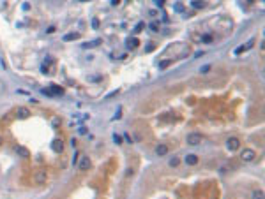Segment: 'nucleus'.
<instances>
[{
    "mask_svg": "<svg viewBox=\"0 0 265 199\" xmlns=\"http://www.w3.org/2000/svg\"><path fill=\"white\" fill-rule=\"evenodd\" d=\"M150 30H152V32H157V30H159V23H157V21H152V23H150Z\"/></svg>",
    "mask_w": 265,
    "mask_h": 199,
    "instance_id": "nucleus-19",
    "label": "nucleus"
},
{
    "mask_svg": "<svg viewBox=\"0 0 265 199\" xmlns=\"http://www.w3.org/2000/svg\"><path fill=\"white\" fill-rule=\"evenodd\" d=\"M78 132H80V134H87V129H85V127H80Z\"/></svg>",
    "mask_w": 265,
    "mask_h": 199,
    "instance_id": "nucleus-30",
    "label": "nucleus"
},
{
    "mask_svg": "<svg viewBox=\"0 0 265 199\" xmlns=\"http://www.w3.org/2000/svg\"><path fill=\"white\" fill-rule=\"evenodd\" d=\"M78 168H80L81 171H87V169L90 168V159H88V157H81V160H80Z\"/></svg>",
    "mask_w": 265,
    "mask_h": 199,
    "instance_id": "nucleus-9",
    "label": "nucleus"
},
{
    "mask_svg": "<svg viewBox=\"0 0 265 199\" xmlns=\"http://www.w3.org/2000/svg\"><path fill=\"white\" fill-rule=\"evenodd\" d=\"M172 63V60H163V62H159V69H164V67H168Z\"/></svg>",
    "mask_w": 265,
    "mask_h": 199,
    "instance_id": "nucleus-20",
    "label": "nucleus"
},
{
    "mask_svg": "<svg viewBox=\"0 0 265 199\" xmlns=\"http://www.w3.org/2000/svg\"><path fill=\"white\" fill-rule=\"evenodd\" d=\"M179 162H180V159H179V157H173V159H170V162H168V164H170V168H177V166H179Z\"/></svg>",
    "mask_w": 265,
    "mask_h": 199,
    "instance_id": "nucleus-15",
    "label": "nucleus"
},
{
    "mask_svg": "<svg viewBox=\"0 0 265 199\" xmlns=\"http://www.w3.org/2000/svg\"><path fill=\"white\" fill-rule=\"evenodd\" d=\"M156 5L157 7H164V0H156Z\"/></svg>",
    "mask_w": 265,
    "mask_h": 199,
    "instance_id": "nucleus-28",
    "label": "nucleus"
},
{
    "mask_svg": "<svg viewBox=\"0 0 265 199\" xmlns=\"http://www.w3.org/2000/svg\"><path fill=\"white\" fill-rule=\"evenodd\" d=\"M16 116L21 118V120H25V118L30 116V109H28V108H18V109H16Z\"/></svg>",
    "mask_w": 265,
    "mask_h": 199,
    "instance_id": "nucleus-6",
    "label": "nucleus"
},
{
    "mask_svg": "<svg viewBox=\"0 0 265 199\" xmlns=\"http://www.w3.org/2000/svg\"><path fill=\"white\" fill-rule=\"evenodd\" d=\"M78 37H80V34H78V32L65 34V35H64V41H74V39H78Z\"/></svg>",
    "mask_w": 265,
    "mask_h": 199,
    "instance_id": "nucleus-12",
    "label": "nucleus"
},
{
    "mask_svg": "<svg viewBox=\"0 0 265 199\" xmlns=\"http://www.w3.org/2000/svg\"><path fill=\"white\" fill-rule=\"evenodd\" d=\"M51 150H53L55 153H62V152H64V143H62V139H53Z\"/></svg>",
    "mask_w": 265,
    "mask_h": 199,
    "instance_id": "nucleus-5",
    "label": "nucleus"
},
{
    "mask_svg": "<svg viewBox=\"0 0 265 199\" xmlns=\"http://www.w3.org/2000/svg\"><path fill=\"white\" fill-rule=\"evenodd\" d=\"M50 93H51V95L64 93V88H60V86H57V85H51V90H50Z\"/></svg>",
    "mask_w": 265,
    "mask_h": 199,
    "instance_id": "nucleus-11",
    "label": "nucleus"
},
{
    "mask_svg": "<svg viewBox=\"0 0 265 199\" xmlns=\"http://www.w3.org/2000/svg\"><path fill=\"white\" fill-rule=\"evenodd\" d=\"M78 157H80V155H78V153H74V157H73V166H76V164H78Z\"/></svg>",
    "mask_w": 265,
    "mask_h": 199,
    "instance_id": "nucleus-29",
    "label": "nucleus"
},
{
    "mask_svg": "<svg viewBox=\"0 0 265 199\" xmlns=\"http://www.w3.org/2000/svg\"><path fill=\"white\" fill-rule=\"evenodd\" d=\"M113 141H115L117 145H122V136H118V134H113Z\"/></svg>",
    "mask_w": 265,
    "mask_h": 199,
    "instance_id": "nucleus-23",
    "label": "nucleus"
},
{
    "mask_svg": "<svg viewBox=\"0 0 265 199\" xmlns=\"http://www.w3.org/2000/svg\"><path fill=\"white\" fill-rule=\"evenodd\" d=\"M200 39H202V42H210V41H212V35H209V34H207V35H202Z\"/></svg>",
    "mask_w": 265,
    "mask_h": 199,
    "instance_id": "nucleus-22",
    "label": "nucleus"
},
{
    "mask_svg": "<svg viewBox=\"0 0 265 199\" xmlns=\"http://www.w3.org/2000/svg\"><path fill=\"white\" fill-rule=\"evenodd\" d=\"M120 118H122V108L117 109V113H115V116H113L111 120H120Z\"/></svg>",
    "mask_w": 265,
    "mask_h": 199,
    "instance_id": "nucleus-21",
    "label": "nucleus"
},
{
    "mask_svg": "<svg viewBox=\"0 0 265 199\" xmlns=\"http://www.w3.org/2000/svg\"><path fill=\"white\" fill-rule=\"evenodd\" d=\"M55 30H57V28H55V26L51 25V26H48V28H46V34H53Z\"/></svg>",
    "mask_w": 265,
    "mask_h": 199,
    "instance_id": "nucleus-27",
    "label": "nucleus"
},
{
    "mask_svg": "<svg viewBox=\"0 0 265 199\" xmlns=\"http://www.w3.org/2000/svg\"><path fill=\"white\" fill-rule=\"evenodd\" d=\"M143 28H145V23H138V25L134 26V34H140Z\"/></svg>",
    "mask_w": 265,
    "mask_h": 199,
    "instance_id": "nucleus-18",
    "label": "nucleus"
},
{
    "mask_svg": "<svg viewBox=\"0 0 265 199\" xmlns=\"http://www.w3.org/2000/svg\"><path fill=\"white\" fill-rule=\"evenodd\" d=\"M253 199H264V190H255L253 192Z\"/></svg>",
    "mask_w": 265,
    "mask_h": 199,
    "instance_id": "nucleus-17",
    "label": "nucleus"
},
{
    "mask_svg": "<svg viewBox=\"0 0 265 199\" xmlns=\"http://www.w3.org/2000/svg\"><path fill=\"white\" fill-rule=\"evenodd\" d=\"M92 26H94V28H97V26H99V19H97V18H94V19H92Z\"/></svg>",
    "mask_w": 265,
    "mask_h": 199,
    "instance_id": "nucleus-26",
    "label": "nucleus"
},
{
    "mask_svg": "<svg viewBox=\"0 0 265 199\" xmlns=\"http://www.w3.org/2000/svg\"><path fill=\"white\" fill-rule=\"evenodd\" d=\"M51 125H53V127H58V125H60V118H53V120H51Z\"/></svg>",
    "mask_w": 265,
    "mask_h": 199,
    "instance_id": "nucleus-25",
    "label": "nucleus"
},
{
    "mask_svg": "<svg viewBox=\"0 0 265 199\" xmlns=\"http://www.w3.org/2000/svg\"><path fill=\"white\" fill-rule=\"evenodd\" d=\"M209 71H210V65H203V67L200 69V72H202V74H207Z\"/></svg>",
    "mask_w": 265,
    "mask_h": 199,
    "instance_id": "nucleus-24",
    "label": "nucleus"
},
{
    "mask_svg": "<svg viewBox=\"0 0 265 199\" xmlns=\"http://www.w3.org/2000/svg\"><path fill=\"white\" fill-rule=\"evenodd\" d=\"M186 143H187V145H191V146L200 145V143H202V134H198V132H191V134H187Z\"/></svg>",
    "mask_w": 265,
    "mask_h": 199,
    "instance_id": "nucleus-2",
    "label": "nucleus"
},
{
    "mask_svg": "<svg viewBox=\"0 0 265 199\" xmlns=\"http://www.w3.org/2000/svg\"><path fill=\"white\" fill-rule=\"evenodd\" d=\"M138 44H140V41H138L136 37H133V39H129V41H127V46H129L131 49H134V48H138Z\"/></svg>",
    "mask_w": 265,
    "mask_h": 199,
    "instance_id": "nucleus-13",
    "label": "nucleus"
},
{
    "mask_svg": "<svg viewBox=\"0 0 265 199\" xmlns=\"http://www.w3.org/2000/svg\"><path fill=\"white\" fill-rule=\"evenodd\" d=\"M156 153H157L159 157L166 155V153H168V145H157V146H156Z\"/></svg>",
    "mask_w": 265,
    "mask_h": 199,
    "instance_id": "nucleus-10",
    "label": "nucleus"
},
{
    "mask_svg": "<svg viewBox=\"0 0 265 199\" xmlns=\"http://www.w3.org/2000/svg\"><path fill=\"white\" fill-rule=\"evenodd\" d=\"M191 5H193L195 9H202V7H203V2H200V0H193V2H191Z\"/></svg>",
    "mask_w": 265,
    "mask_h": 199,
    "instance_id": "nucleus-16",
    "label": "nucleus"
},
{
    "mask_svg": "<svg viewBox=\"0 0 265 199\" xmlns=\"http://www.w3.org/2000/svg\"><path fill=\"white\" fill-rule=\"evenodd\" d=\"M2 141H4V139H2V138H0V146H2Z\"/></svg>",
    "mask_w": 265,
    "mask_h": 199,
    "instance_id": "nucleus-31",
    "label": "nucleus"
},
{
    "mask_svg": "<svg viewBox=\"0 0 265 199\" xmlns=\"http://www.w3.org/2000/svg\"><path fill=\"white\" fill-rule=\"evenodd\" d=\"M101 44V39H96V41H92V42H87V44H83L85 48H96V46H99Z\"/></svg>",
    "mask_w": 265,
    "mask_h": 199,
    "instance_id": "nucleus-14",
    "label": "nucleus"
},
{
    "mask_svg": "<svg viewBox=\"0 0 265 199\" xmlns=\"http://www.w3.org/2000/svg\"><path fill=\"white\" fill-rule=\"evenodd\" d=\"M184 162H186L187 166H196V164H198V155H195V153H189V155H186Z\"/></svg>",
    "mask_w": 265,
    "mask_h": 199,
    "instance_id": "nucleus-8",
    "label": "nucleus"
},
{
    "mask_svg": "<svg viewBox=\"0 0 265 199\" xmlns=\"http://www.w3.org/2000/svg\"><path fill=\"white\" fill-rule=\"evenodd\" d=\"M14 150H16V153H18L19 157H23V159H28V157H30V152H28L27 146H21V145H19V146H16Z\"/></svg>",
    "mask_w": 265,
    "mask_h": 199,
    "instance_id": "nucleus-7",
    "label": "nucleus"
},
{
    "mask_svg": "<svg viewBox=\"0 0 265 199\" xmlns=\"http://www.w3.org/2000/svg\"><path fill=\"white\" fill-rule=\"evenodd\" d=\"M255 157H256V152H255L253 148H244V150L241 152V160H242V162H253Z\"/></svg>",
    "mask_w": 265,
    "mask_h": 199,
    "instance_id": "nucleus-1",
    "label": "nucleus"
},
{
    "mask_svg": "<svg viewBox=\"0 0 265 199\" xmlns=\"http://www.w3.org/2000/svg\"><path fill=\"white\" fill-rule=\"evenodd\" d=\"M226 148H228L230 152L239 150V148H241V141H239V138H228V139H226Z\"/></svg>",
    "mask_w": 265,
    "mask_h": 199,
    "instance_id": "nucleus-3",
    "label": "nucleus"
},
{
    "mask_svg": "<svg viewBox=\"0 0 265 199\" xmlns=\"http://www.w3.org/2000/svg\"><path fill=\"white\" fill-rule=\"evenodd\" d=\"M34 180H35V183H37V185H42V183H46V180H48V173H46L44 169H41V171H37V173H35Z\"/></svg>",
    "mask_w": 265,
    "mask_h": 199,
    "instance_id": "nucleus-4",
    "label": "nucleus"
}]
</instances>
